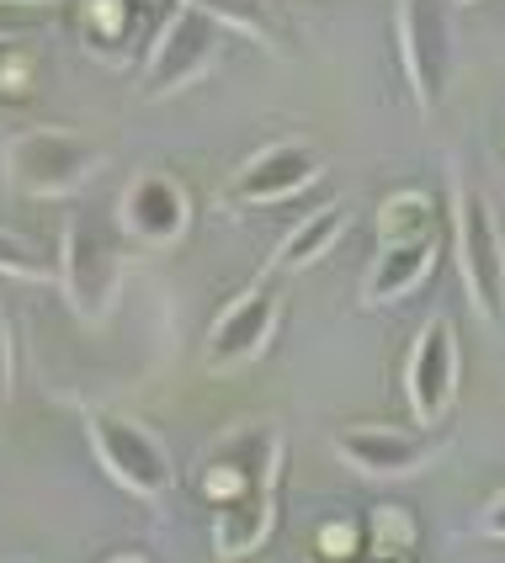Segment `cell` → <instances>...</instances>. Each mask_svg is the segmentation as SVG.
Returning a JSON list of instances; mask_svg holds the SVG:
<instances>
[{
  "label": "cell",
  "instance_id": "obj_1",
  "mask_svg": "<svg viewBox=\"0 0 505 563\" xmlns=\"http://www.w3.org/2000/svg\"><path fill=\"white\" fill-rule=\"evenodd\" d=\"M101 144L86 139L80 128H59V123H37L22 128L11 139H0V181L11 197H28V202H64L75 191L101 176Z\"/></svg>",
  "mask_w": 505,
  "mask_h": 563
},
{
  "label": "cell",
  "instance_id": "obj_2",
  "mask_svg": "<svg viewBox=\"0 0 505 563\" xmlns=\"http://www.w3.org/2000/svg\"><path fill=\"white\" fill-rule=\"evenodd\" d=\"M452 251H458V277L469 292V309L484 324L505 319V223L490 208V197L452 176Z\"/></svg>",
  "mask_w": 505,
  "mask_h": 563
},
{
  "label": "cell",
  "instance_id": "obj_3",
  "mask_svg": "<svg viewBox=\"0 0 505 563\" xmlns=\"http://www.w3.org/2000/svg\"><path fill=\"white\" fill-rule=\"evenodd\" d=\"M86 441H91L101 473L133 500L155 505L176 489V457L165 437L150 431L144 420H133L123 409H86Z\"/></svg>",
  "mask_w": 505,
  "mask_h": 563
},
{
  "label": "cell",
  "instance_id": "obj_4",
  "mask_svg": "<svg viewBox=\"0 0 505 563\" xmlns=\"http://www.w3.org/2000/svg\"><path fill=\"white\" fill-rule=\"evenodd\" d=\"M223 54V27L191 0H176L171 16L160 22L150 54L139 64V96L144 101H171V96L191 91L197 80L213 75Z\"/></svg>",
  "mask_w": 505,
  "mask_h": 563
},
{
  "label": "cell",
  "instance_id": "obj_5",
  "mask_svg": "<svg viewBox=\"0 0 505 563\" xmlns=\"http://www.w3.org/2000/svg\"><path fill=\"white\" fill-rule=\"evenodd\" d=\"M283 463H287V446L272 420L229 426L197 457V495L208 505H229V500H245V495H261V489H277Z\"/></svg>",
  "mask_w": 505,
  "mask_h": 563
},
{
  "label": "cell",
  "instance_id": "obj_6",
  "mask_svg": "<svg viewBox=\"0 0 505 563\" xmlns=\"http://www.w3.org/2000/svg\"><path fill=\"white\" fill-rule=\"evenodd\" d=\"M64 303L86 324H107L123 303L128 255L118 240H107L91 219H69L59 234V266H54Z\"/></svg>",
  "mask_w": 505,
  "mask_h": 563
},
{
  "label": "cell",
  "instance_id": "obj_7",
  "mask_svg": "<svg viewBox=\"0 0 505 563\" xmlns=\"http://www.w3.org/2000/svg\"><path fill=\"white\" fill-rule=\"evenodd\" d=\"M394 43H399V69H405L415 107L431 118L458 80V37H452L447 0H399L394 5Z\"/></svg>",
  "mask_w": 505,
  "mask_h": 563
},
{
  "label": "cell",
  "instance_id": "obj_8",
  "mask_svg": "<svg viewBox=\"0 0 505 563\" xmlns=\"http://www.w3.org/2000/svg\"><path fill=\"white\" fill-rule=\"evenodd\" d=\"M283 313H287V287L272 277V272H261L255 282H245L219 309L208 341H202L208 373L229 377V373H245L251 362H261V356L272 351V341H277V330H283Z\"/></svg>",
  "mask_w": 505,
  "mask_h": 563
},
{
  "label": "cell",
  "instance_id": "obj_9",
  "mask_svg": "<svg viewBox=\"0 0 505 563\" xmlns=\"http://www.w3.org/2000/svg\"><path fill=\"white\" fill-rule=\"evenodd\" d=\"M325 181V155L315 139H272L261 144L245 165H234V176L223 181L229 208H277Z\"/></svg>",
  "mask_w": 505,
  "mask_h": 563
},
{
  "label": "cell",
  "instance_id": "obj_10",
  "mask_svg": "<svg viewBox=\"0 0 505 563\" xmlns=\"http://www.w3.org/2000/svg\"><path fill=\"white\" fill-rule=\"evenodd\" d=\"M463 388V345H458V324L447 313H431L410 341L405 356V399L420 426H442L447 409L458 405Z\"/></svg>",
  "mask_w": 505,
  "mask_h": 563
},
{
  "label": "cell",
  "instance_id": "obj_11",
  "mask_svg": "<svg viewBox=\"0 0 505 563\" xmlns=\"http://www.w3.org/2000/svg\"><path fill=\"white\" fill-rule=\"evenodd\" d=\"M191 223H197V202L187 181L171 170H139L118 197V229L144 251H176L191 234Z\"/></svg>",
  "mask_w": 505,
  "mask_h": 563
},
{
  "label": "cell",
  "instance_id": "obj_12",
  "mask_svg": "<svg viewBox=\"0 0 505 563\" xmlns=\"http://www.w3.org/2000/svg\"><path fill=\"white\" fill-rule=\"evenodd\" d=\"M336 457L347 463L351 473L362 478H378V484H399V478H415L437 463V441H426L420 431H405V426H378V420H356V426H341L336 437Z\"/></svg>",
  "mask_w": 505,
  "mask_h": 563
},
{
  "label": "cell",
  "instance_id": "obj_13",
  "mask_svg": "<svg viewBox=\"0 0 505 563\" xmlns=\"http://www.w3.org/2000/svg\"><path fill=\"white\" fill-rule=\"evenodd\" d=\"M437 261H442V234H426V240H410V245H378V255L362 272L356 303L362 309H394V303H405L410 292H420L431 282Z\"/></svg>",
  "mask_w": 505,
  "mask_h": 563
},
{
  "label": "cell",
  "instance_id": "obj_14",
  "mask_svg": "<svg viewBox=\"0 0 505 563\" xmlns=\"http://www.w3.org/2000/svg\"><path fill=\"white\" fill-rule=\"evenodd\" d=\"M277 532V489H261L245 500L213 505V559L219 563H245L255 559Z\"/></svg>",
  "mask_w": 505,
  "mask_h": 563
},
{
  "label": "cell",
  "instance_id": "obj_15",
  "mask_svg": "<svg viewBox=\"0 0 505 563\" xmlns=\"http://www.w3.org/2000/svg\"><path fill=\"white\" fill-rule=\"evenodd\" d=\"M347 229H351L347 202H325V208H315L309 219H298L283 240H277L266 272H272V277H298V272H309V266H319L325 255L347 240Z\"/></svg>",
  "mask_w": 505,
  "mask_h": 563
},
{
  "label": "cell",
  "instance_id": "obj_16",
  "mask_svg": "<svg viewBox=\"0 0 505 563\" xmlns=\"http://www.w3.org/2000/svg\"><path fill=\"white\" fill-rule=\"evenodd\" d=\"M75 22H80V43L96 64L107 69H128V48H133V0H75Z\"/></svg>",
  "mask_w": 505,
  "mask_h": 563
},
{
  "label": "cell",
  "instance_id": "obj_17",
  "mask_svg": "<svg viewBox=\"0 0 505 563\" xmlns=\"http://www.w3.org/2000/svg\"><path fill=\"white\" fill-rule=\"evenodd\" d=\"M426 234H442L437 229V197L426 187H399L378 202V245H410Z\"/></svg>",
  "mask_w": 505,
  "mask_h": 563
},
{
  "label": "cell",
  "instance_id": "obj_18",
  "mask_svg": "<svg viewBox=\"0 0 505 563\" xmlns=\"http://www.w3.org/2000/svg\"><path fill=\"white\" fill-rule=\"evenodd\" d=\"M43 86V48L28 32H0V107H22Z\"/></svg>",
  "mask_w": 505,
  "mask_h": 563
},
{
  "label": "cell",
  "instance_id": "obj_19",
  "mask_svg": "<svg viewBox=\"0 0 505 563\" xmlns=\"http://www.w3.org/2000/svg\"><path fill=\"white\" fill-rule=\"evenodd\" d=\"M367 537H373V553H378V559H405L415 542H420V521H415L405 505L383 500V505H373V516H367Z\"/></svg>",
  "mask_w": 505,
  "mask_h": 563
},
{
  "label": "cell",
  "instance_id": "obj_20",
  "mask_svg": "<svg viewBox=\"0 0 505 563\" xmlns=\"http://www.w3.org/2000/svg\"><path fill=\"white\" fill-rule=\"evenodd\" d=\"M191 5H202L213 22H219L223 32H240V37H251V43H261L266 54H283V43H277V32H272V22L255 11L251 0H191Z\"/></svg>",
  "mask_w": 505,
  "mask_h": 563
},
{
  "label": "cell",
  "instance_id": "obj_21",
  "mask_svg": "<svg viewBox=\"0 0 505 563\" xmlns=\"http://www.w3.org/2000/svg\"><path fill=\"white\" fill-rule=\"evenodd\" d=\"M0 282H28V287H37V282H54V266L32 251L17 229H0Z\"/></svg>",
  "mask_w": 505,
  "mask_h": 563
},
{
  "label": "cell",
  "instance_id": "obj_22",
  "mask_svg": "<svg viewBox=\"0 0 505 563\" xmlns=\"http://www.w3.org/2000/svg\"><path fill=\"white\" fill-rule=\"evenodd\" d=\"M362 542H356V527L351 521H319L315 532V553L319 559H351Z\"/></svg>",
  "mask_w": 505,
  "mask_h": 563
},
{
  "label": "cell",
  "instance_id": "obj_23",
  "mask_svg": "<svg viewBox=\"0 0 505 563\" xmlns=\"http://www.w3.org/2000/svg\"><path fill=\"white\" fill-rule=\"evenodd\" d=\"M17 394V341H11V313L0 303V409Z\"/></svg>",
  "mask_w": 505,
  "mask_h": 563
},
{
  "label": "cell",
  "instance_id": "obj_24",
  "mask_svg": "<svg viewBox=\"0 0 505 563\" xmlns=\"http://www.w3.org/2000/svg\"><path fill=\"white\" fill-rule=\"evenodd\" d=\"M474 537H484V542H505V489L484 500V510L474 516Z\"/></svg>",
  "mask_w": 505,
  "mask_h": 563
},
{
  "label": "cell",
  "instance_id": "obj_25",
  "mask_svg": "<svg viewBox=\"0 0 505 563\" xmlns=\"http://www.w3.org/2000/svg\"><path fill=\"white\" fill-rule=\"evenodd\" d=\"M101 563H155L144 548H123V553H112V559H101Z\"/></svg>",
  "mask_w": 505,
  "mask_h": 563
},
{
  "label": "cell",
  "instance_id": "obj_26",
  "mask_svg": "<svg viewBox=\"0 0 505 563\" xmlns=\"http://www.w3.org/2000/svg\"><path fill=\"white\" fill-rule=\"evenodd\" d=\"M6 5H48V0H6Z\"/></svg>",
  "mask_w": 505,
  "mask_h": 563
},
{
  "label": "cell",
  "instance_id": "obj_27",
  "mask_svg": "<svg viewBox=\"0 0 505 563\" xmlns=\"http://www.w3.org/2000/svg\"><path fill=\"white\" fill-rule=\"evenodd\" d=\"M0 563H37V559H0Z\"/></svg>",
  "mask_w": 505,
  "mask_h": 563
},
{
  "label": "cell",
  "instance_id": "obj_28",
  "mask_svg": "<svg viewBox=\"0 0 505 563\" xmlns=\"http://www.w3.org/2000/svg\"><path fill=\"white\" fill-rule=\"evenodd\" d=\"M171 5H176V0H171Z\"/></svg>",
  "mask_w": 505,
  "mask_h": 563
}]
</instances>
